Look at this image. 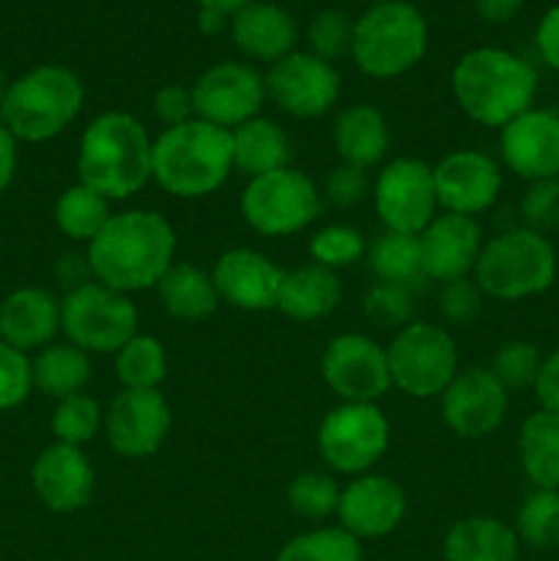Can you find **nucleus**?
Segmentation results:
<instances>
[{
    "label": "nucleus",
    "instance_id": "1",
    "mask_svg": "<svg viewBox=\"0 0 559 561\" xmlns=\"http://www.w3.org/2000/svg\"><path fill=\"white\" fill-rule=\"evenodd\" d=\"M175 247L179 239L164 214L126 208L113 211L96 239L85 247V263L91 279L132 296L157 288L175 263Z\"/></svg>",
    "mask_w": 559,
    "mask_h": 561
},
{
    "label": "nucleus",
    "instance_id": "2",
    "mask_svg": "<svg viewBox=\"0 0 559 561\" xmlns=\"http://www.w3.org/2000/svg\"><path fill=\"white\" fill-rule=\"evenodd\" d=\"M151 162L153 137L146 124L124 110H107L82 129L77 146V181L107 201H124L153 181Z\"/></svg>",
    "mask_w": 559,
    "mask_h": 561
},
{
    "label": "nucleus",
    "instance_id": "3",
    "mask_svg": "<svg viewBox=\"0 0 559 561\" xmlns=\"http://www.w3.org/2000/svg\"><path fill=\"white\" fill-rule=\"evenodd\" d=\"M540 77L518 53L504 47H475L455 64L449 88L464 115L488 129H502L535 107Z\"/></svg>",
    "mask_w": 559,
    "mask_h": 561
},
{
    "label": "nucleus",
    "instance_id": "4",
    "mask_svg": "<svg viewBox=\"0 0 559 561\" xmlns=\"http://www.w3.org/2000/svg\"><path fill=\"white\" fill-rule=\"evenodd\" d=\"M153 181L179 201L214 195L233 173L230 131L192 118L153 137Z\"/></svg>",
    "mask_w": 559,
    "mask_h": 561
},
{
    "label": "nucleus",
    "instance_id": "5",
    "mask_svg": "<svg viewBox=\"0 0 559 561\" xmlns=\"http://www.w3.org/2000/svg\"><path fill=\"white\" fill-rule=\"evenodd\" d=\"M85 104V85L60 64H38L9 82L0 121L20 142H47L64 135Z\"/></svg>",
    "mask_w": 559,
    "mask_h": 561
},
{
    "label": "nucleus",
    "instance_id": "6",
    "mask_svg": "<svg viewBox=\"0 0 559 561\" xmlns=\"http://www.w3.org/2000/svg\"><path fill=\"white\" fill-rule=\"evenodd\" d=\"M427 42L425 14L409 0H387L367 5L354 20L349 58L365 77L395 80L425 58Z\"/></svg>",
    "mask_w": 559,
    "mask_h": 561
},
{
    "label": "nucleus",
    "instance_id": "7",
    "mask_svg": "<svg viewBox=\"0 0 559 561\" xmlns=\"http://www.w3.org/2000/svg\"><path fill=\"white\" fill-rule=\"evenodd\" d=\"M559 257L551 239L515 225L482 244L475 266V283L491 299L521 301L540 296L557 283Z\"/></svg>",
    "mask_w": 559,
    "mask_h": 561
},
{
    "label": "nucleus",
    "instance_id": "8",
    "mask_svg": "<svg viewBox=\"0 0 559 561\" xmlns=\"http://www.w3.org/2000/svg\"><path fill=\"white\" fill-rule=\"evenodd\" d=\"M140 316L129 294L88 279L60 299V334L85 354H118L137 334Z\"/></svg>",
    "mask_w": 559,
    "mask_h": 561
},
{
    "label": "nucleus",
    "instance_id": "9",
    "mask_svg": "<svg viewBox=\"0 0 559 561\" xmlns=\"http://www.w3.org/2000/svg\"><path fill=\"white\" fill-rule=\"evenodd\" d=\"M239 208L255 233L283 239L301 233L321 217L323 192L305 170L283 168L247 179Z\"/></svg>",
    "mask_w": 559,
    "mask_h": 561
},
{
    "label": "nucleus",
    "instance_id": "10",
    "mask_svg": "<svg viewBox=\"0 0 559 561\" xmlns=\"http://www.w3.org/2000/svg\"><path fill=\"white\" fill-rule=\"evenodd\" d=\"M392 387L414 400L442 398L458 376V345L444 327L411 321L387 345Z\"/></svg>",
    "mask_w": 559,
    "mask_h": 561
},
{
    "label": "nucleus",
    "instance_id": "11",
    "mask_svg": "<svg viewBox=\"0 0 559 561\" xmlns=\"http://www.w3.org/2000/svg\"><path fill=\"white\" fill-rule=\"evenodd\" d=\"M392 427L376 403L340 400L316 433L318 455L334 474L362 477L387 455Z\"/></svg>",
    "mask_w": 559,
    "mask_h": 561
},
{
    "label": "nucleus",
    "instance_id": "12",
    "mask_svg": "<svg viewBox=\"0 0 559 561\" xmlns=\"http://www.w3.org/2000/svg\"><path fill=\"white\" fill-rule=\"evenodd\" d=\"M373 206L384 230L420 236L438 208L433 168L417 157H395L373 181Z\"/></svg>",
    "mask_w": 559,
    "mask_h": 561
},
{
    "label": "nucleus",
    "instance_id": "13",
    "mask_svg": "<svg viewBox=\"0 0 559 561\" xmlns=\"http://www.w3.org/2000/svg\"><path fill=\"white\" fill-rule=\"evenodd\" d=\"M266 99L280 110L299 121H312L327 115L338 104L343 80L334 64L318 58L310 49H294L283 60L272 64L263 75Z\"/></svg>",
    "mask_w": 559,
    "mask_h": 561
},
{
    "label": "nucleus",
    "instance_id": "14",
    "mask_svg": "<svg viewBox=\"0 0 559 561\" xmlns=\"http://www.w3.org/2000/svg\"><path fill=\"white\" fill-rule=\"evenodd\" d=\"M190 88L195 99V118L228 131L258 118L269 102L263 71L247 60H219L201 71Z\"/></svg>",
    "mask_w": 559,
    "mask_h": 561
},
{
    "label": "nucleus",
    "instance_id": "15",
    "mask_svg": "<svg viewBox=\"0 0 559 561\" xmlns=\"http://www.w3.org/2000/svg\"><path fill=\"white\" fill-rule=\"evenodd\" d=\"M321 376L340 400L376 403L392 389L387 345L362 332L338 334L323 348Z\"/></svg>",
    "mask_w": 559,
    "mask_h": 561
},
{
    "label": "nucleus",
    "instance_id": "16",
    "mask_svg": "<svg viewBox=\"0 0 559 561\" xmlns=\"http://www.w3.org/2000/svg\"><path fill=\"white\" fill-rule=\"evenodd\" d=\"M173 427V411L159 389H121L104 411L110 449L126 460L151 458Z\"/></svg>",
    "mask_w": 559,
    "mask_h": 561
},
{
    "label": "nucleus",
    "instance_id": "17",
    "mask_svg": "<svg viewBox=\"0 0 559 561\" xmlns=\"http://www.w3.org/2000/svg\"><path fill=\"white\" fill-rule=\"evenodd\" d=\"M438 400H442L444 425L466 442L497 433L510 409V392L488 367L458 370Z\"/></svg>",
    "mask_w": 559,
    "mask_h": 561
},
{
    "label": "nucleus",
    "instance_id": "18",
    "mask_svg": "<svg viewBox=\"0 0 559 561\" xmlns=\"http://www.w3.org/2000/svg\"><path fill=\"white\" fill-rule=\"evenodd\" d=\"M438 208L464 217H480L499 201L502 164L477 148H458L442 157L433 168Z\"/></svg>",
    "mask_w": 559,
    "mask_h": 561
},
{
    "label": "nucleus",
    "instance_id": "19",
    "mask_svg": "<svg viewBox=\"0 0 559 561\" xmlns=\"http://www.w3.org/2000/svg\"><path fill=\"white\" fill-rule=\"evenodd\" d=\"M499 157L521 181L559 179V110L529 107L499 129Z\"/></svg>",
    "mask_w": 559,
    "mask_h": 561
},
{
    "label": "nucleus",
    "instance_id": "20",
    "mask_svg": "<svg viewBox=\"0 0 559 561\" xmlns=\"http://www.w3.org/2000/svg\"><path fill=\"white\" fill-rule=\"evenodd\" d=\"M409 499L406 491L384 474H362L351 477L345 488H340L338 518L340 529L354 535L356 540H381L392 535L406 518Z\"/></svg>",
    "mask_w": 559,
    "mask_h": 561
},
{
    "label": "nucleus",
    "instance_id": "21",
    "mask_svg": "<svg viewBox=\"0 0 559 561\" xmlns=\"http://www.w3.org/2000/svg\"><path fill=\"white\" fill-rule=\"evenodd\" d=\"M31 488L49 513H80L91 504L96 471L85 449L53 442L33 460Z\"/></svg>",
    "mask_w": 559,
    "mask_h": 561
},
{
    "label": "nucleus",
    "instance_id": "22",
    "mask_svg": "<svg viewBox=\"0 0 559 561\" xmlns=\"http://www.w3.org/2000/svg\"><path fill=\"white\" fill-rule=\"evenodd\" d=\"M482 244H486V236L475 217L438 211L420 233L425 279H436L444 285L453 279L471 277Z\"/></svg>",
    "mask_w": 559,
    "mask_h": 561
},
{
    "label": "nucleus",
    "instance_id": "23",
    "mask_svg": "<svg viewBox=\"0 0 559 561\" xmlns=\"http://www.w3.org/2000/svg\"><path fill=\"white\" fill-rule=\"evenodd\" d=\"M212 277L225 305L244 312H266L277 305L283 268L252 247H233L217 257Z\"/></svg>",
    "mask_w": 559,
    "mask_h": 561
},
{
    "label": "nucleus",
    "instance_id": "24",
    "mask_svg": "<svg viewBox=\"0 0 559 561\" xmlns=\"http://www.w3.org/2000/svg\"><path fill=\"white\" fill-rule=\"evenodd\" d=\"M230 42L236 44L247 64H277L299 49V25L294 14L272 0H250L230 16Z\"/></svg>",
    "mask_w": 559,
    "mask_h": 561
},
{
    "label": "nucleus",
    "instance_id": "25",
    "mask_svg": "<svg viewBox=\"0 0 559 561\" xmlns=\"http://www.w3.org/2000/svg\"><path fill=\"white\" fill-rule=\"evenodd\" d=\"M60 334V299L47 288L25 285L0 301V340L33 356Z\"/></svg>",
    "mask_w": 559,
    "mask_h": 561
},
{
    "label": "nucleus",
    "instance_id": "26",
    "mask_svg": "<svg viewBox=\"0 0 559 561\" xmlns=\"http://www.w3.org/2000/svg\"><path fill=\"white\" fill-rule=\"evenodd\" d=\"M340 301H343V283L338 272L307 263V266L283 272L274 310L296 323H316L332 316Z\"/></svg>",
    "mask_w": 559,
    "mask_h": 561
},
{
    "label": "nucleus",
    "instance_id": "27",
    "mask_svg": "<svg viewBox=\"0 0 559 561\" xmlns=\"http://www.w3.org/2000/svg\"><path fill=\"white\" fill-rule=\"evenodd\" d=\"M332 142L340 162L370 170L384 162L389 151L387 115L376 104L356 102L338 113L332 126Z\"/></svg>",
    "mask_w": 559,
    "mask_h": 561
},
{
    "label": "nucleus",
    "instance_id": "28",
    "mask_svg": "<svg viewBox=\"0 0 559 561\" xmlns=\"http://www.w3.org/2000/svg\"><path fill=\"white\" fill-rule=\"evenodd\" d=\"M521 540L515 529L493 515H471L449 526L444 561H518Z\"/></svg>",
    "mask_w": 559,
    "mask_h": 561
},
{
    "label": "nucleus",
    "instance_id": "29",
    "mask_svg": "<svg viewBox=\"0 0 559 561\" xmlns=\"http://www.w3.org/2000/svg\"><path fill=\"white\" fill-rule=\"evenodd\" d=\"M233 146V173L239 170L247 179L290 168V140L283 126L272 118H250L230 131Z\"/></svg>",
    "mask_w": 559,
    "mask_h": 561
},
{
    "label": "nucleus",
    "instance_id": "30",
    "mask_svg": "<svg viewBox=\"0 0 559 561\" xmlns=\"http://www.w3.org/2000/svg\"><path fill=\"white\" fill-rule=\"evenodd\" d=\"M153 290L162 310L179 321H206L223 301L212 272L192 263H173Z\"/></svg>",
    "mask_w": 559,
    "mask_h": 561
},
{
    "label": "nucleus",
    "instance_id": "31",
    "mask_svg": "<svg viewBox=\"0 0 559 561\" xmlns=\"http://www.w3.org/2000/svg\"><path fill=\"white\" fill-rule=\"evenodd\" d=\"M33 392L49 400H64L69 394L85 392L91 381V354L77 348L69 340H55L31 356Z\"/></svg>",
    "mask_w": 559,
    "mask_h": 561
},
{
    "label": "nucleus",
    "instance_id": "32",
    "mask_svg": "<svg viewBox=\"0 0 559 561\" xmlns=\"http://www.w3.org/2000/svg\"><path fill=\"white\" fill-rule=\"evenodd\" d=\"M518 463L532 488L559 491V414L537 409L518 431Z\"/></svg>",
    "mask_w": 559,
    "mask_h": 561
},
{
    "label": "nucleus",
    "instance_id": "33",
    "mask_svg": "<svg viewBox=\"0 0 559 561\" xmlns=\"http://www.w3.org/2000/svg\"><path fill=\"white\" fill-rule=\"evenodd\" d=\"M104 195H99L96 190L85 184H71L60 192V197L55 201L53 219L55 228L66 236V239L77 241V244H91L99 236V230L107 225V219L113 217V208Z\"/></svg>",
    "mask_w": 559,
    "mask_h": 561
},
{
    "label": "nucleus",
    "instance_id": "34",
    "mask_svg": "<svg viewBox=\"0 0 559 561\" xmlns=\"http://www.w3.org/2000/svg\"><path fill=\"white\" fill-rule=\"evenodd\" d=\"M367 261H370V268L373 274H376L378 283L414 288V285H420L422 279H425L420 236L384 230V233L367 247Z\"/></svg>",
    "mask_w": 559,
    "mask_h": 561
},
{
    "label": "nucleus",
    "instance_id": "35",
    "mask_svg": "<svg viewBox=\"0 0 559 561\" xmlns=\"http://www.w3.org/2000/svg\"><path fill=\"white\" fill-rule=\"evenodd\" d=\"M115 378L121 389H159L168 378V351L162 340L137 332L115 354Z\"/></svg>",
    "mask_w": 559,
    "mask_h": 561
},
{
    "label": "nucleus",
    "instance_id": "36",
    "mask_svg": "<svg viewBox=\"0 0 559 561\" xmlns=\"http://www.w3.org/2000/svg\"><path fill=\"white\" fill-rule=\"evenodd\" d=\"M513 529L521 542L537 551L559 548V491L532 488L515 513Z\"/></svg>",
    "mask_w": 559,
    "mask_h": 561
},
{
    "label": "nucleus",
    "instance_id": "37",
    "mask_svg": "<svg viewBox=\"0 0 559 561\" xmlns=\"http://www.w3.org/2000/svg\"><path fill=\"white\" fill-rule=\"evenodd\" d=\"M102 427V405L88 392H77L58 400L53 409V416H49V431H53L55 442L69 444V447H85V444H91L99 436Z\"/></svg>",
    "mask_w": 559,
    "mask_h": 561
},
{
    "label": "nucleus",
    "instance_id": "38",
    "mask_svg": "<svg viewBox=\"0 0 559 561\" xmlns=\"http://www.w3.org/2000/svg\"><path fill=\"white\" fill-rule=\"evenodd\" d=\"M277 561H362V542L340 526H323L285 542Z\"/></svg>",
    "mask_w": 559,
    "mask_h": 561
},
{
    "label": "nucleus",
    "instance_id": "39",
    "mask_svg": "<svg viewBox=\"0 0 559 561\" xmlns=\"http://www.w3.org/2000/svg\"><path fill=\"white\" fill-rule=\"evenodd\" d=\"M340 485L327 471H305L288 485V507L299 518L327 520L338 513Z\"/></svg>",
    "mask_w": 559,
    "mask_h": 561
},
{
    "label": "nucleus",
    "instance_id": "40",
    "mask_svg": "<svg viewBox=\"0 0 559 561\" xmlns=\"http://www.w3.org/2000/svg\"><path fill=\"white\" fill-rule=\"evenodd\" d=\"M546 356L540 354L535 343L529 340H507L502 348L493 354L488 370L499 378L507 392H521V389H535L537 376Z\"/></svg>",
    "mask_w": 559,
    "mask_h": 561
},
{
    "label": "nucleus",
    "instance_id": "41",
    "mask_svg": "<svg viewBox=\"0 0 559 561\" xmlns=\"http://www.w3.org/2000/svg\"><path fill=\"white\" fill-rule=\"evenodd\" d=\"M365 236L356 228H351V225H323L310 239L312 263L332 268V272L354 266L356 261L365 257Z\"/></svg>",
    "mask_w": 559,
    "mask_h": 561
},
{
    "label": "nucleus",
    "instance_id": "42",
    "mask_svg": "<svg viewBox=\"0 0 559 561\" xmlns=\"http://www.w3.org/2000/svg\"><path fill=\"white\" fill-rule=\"evenodd\" d=\"M307 49L318 58L334 60L351 55V38H354V20L340 9H321L307 22Z\"/></svg>",
    "mask_w": 559,
    "mask_h": 561
},
{
    "label": "nucleus",
    "instance_id": "43",
    "mask_svg": "<svg viewBox=\"0 0 559 561\" xmlns=\"http://www.w3.org/2000/svg\"><path fill=\"white\" fill-rule=\"evenodd\" d=\"M362 312L370 323L381 329H403L414 316V294L411 288L392 283H376L362 299Z\"/></svg>",
    "mask_w": 559,
    "mask_h": 561
},
{
    "label": "nucleus",
    "instance_id": "44",
    "mask_svg": "<svg viewBox=\"0 0 559 561\" xmlns=\"http://www.w3.org/2000/svg\"><path fill=\"white\" fill-rule=\"evenodd\" d=\"M33 392V370L31 356L11 348L0 340V414L14 411L31 398Z\"/></svg>",
    "mask_w": 559,
    "mask_h": 561
},
{
    "label": "nucleus",
    "instance_id": "45",
    "mask_svg": "<svg viewBox=\"0 0 559 561\" xmlns=\"http://www.w3.org/2000/svg\"><path fill=\"white\" fill-rule=\"evenodd\" d=\"M521 219L524 228L537 233H551L559 230V179L532 181L521 195Z\"/></svg>",
    "mask_w": 559,
    "mask_h": 561
},
{
    "label": "nucleus",
    "instance_id": "46",
    "mask_svg": "<svg viewBox=\"0 0 559 561\" xmlns=\"http://www.w3.org/2000/svg\"><path fill=\"white\" fill-rule=\"evenodd\" d=\"M482 299H486V294L475 283V277L453 279L438 290V310H442L444 321L453 323V327H469L480 318Z\"/></svg>",
    "mask_w": 559,
    "mask_h": 561
},
{
    "label": "nucleus",
    "instance_id": "47",
    "mask_svg": "<svg viewBox=\"0 0 559 561\" xmlns=\"http://www.w3.org/2000/svg\"><path fill=\"white\" fill-rule=\"evenodd\" d=\"M370 190L373 184L370 179H367V170L340 162L338 168L327 175L321 192H323V201H329L332 206L351 208L356 206V203L365 201V197L370 195Z\"/></svg>",
    "mask_w": 559,
    "mask_h": 561
},
{
    "label": "nucleus",
    "instance_id": "48",
    "mask_svg": "<svg viewBox=\"0 0 559 561\" xmlns=\"http://www.w3.org/2000/svg\"><path fill=\"white\" fill-rule=\"evenodd\" d=\"M153 115H157L159 124L164 129H173V126L186 124V121L195 118V99H192V88L181 85V82H168V85L159 88L153 93Z\"/></svg>",
    "mask_w": 559,
    "mask_h": 561
},
{
    "label": "nucleus",
    "instance_id": "49",
    "mask_svg": "<svg viewBox=\"0 0 559 561\" xmlns=\"http://www.w3.org/2000/svg\"><path fill=\"white\" fill-rule=\"evenodd\" d=\"M535 49L537 58L559 75V3L546 9V14L537 20L535 27Z\"/></svg>",
    "mask_w": 559,
    "mask_h": 561
},
{
    "label": "nucleus",
    "instance_id": "50",
    "mask_svg": "<svg viewBox=\"0 0 559 561\" xmlns=\"http://www.w3.org/2000/svg\"><path fill=\"white\" fill-rule=\"evenodd\" d=\"M532 392H535L540 409L557 411L559 414V348H554L551 354L543 359L540 376H537V383Z\"/></svg>",
    "mask_w": 559,
    "mask_h": 561
},
{
    "label": "nucleus",
    "instance_id": "51",
    "mask_svg": "<svg viewBox=\"0 0 559 561\" xmlns=\"http://www.w3.org/2000/svg\"><path fill=\"white\" fill-rule=\"evenodd\" d=\"M16 168H20V140L0 121V195H5L14 184Z\"/></svg>",
    "mask_w": 559,
    "mask_h": 561
},
{
    "label": "nucleus",
    "instance_id": "52",
    "mask_svg": "<svg viewBox=\"0 0 559 561\" xmlns=\"http://www.w3.org/2000/svg\"><path fill=\"white\" fill-rule=\"evenodd\" d=\"M526 0H475V11L488 25H507L524 11Z\"/></svg>",
    "mask_w": 559,
    "mask_h": 561
},
{
    "label": "nucleus",
    "instance_id": "53",
    "mask_svg": "<svg viewBox=\"0 0 559 561\" xmlns=\"http://www.w3.org/2000/svg\"><path fill=\"white\" fill-rule=\"evenodd\" d=\"M197 31L203 36H219V33L230 31V16L214 9H197Z\"/></svg>",
    "mask_w": 559,
    "mask_h": 561
},
{
    "label": "nucleus",
    "instance_id": "54",
    "mask_svg": "<svg viewBox=\"0 0 559 561\" xmlns=\"http://www.w3.org/2000/svg\"><path fill=\"white\" fill-rule=\"evenodd\" d=\"M197 9H214V11H223V14L233 16L236 11L244 9L250 0H195Z\"/></svg>",
    "mask_w": 559,
    "mask_h": 561
},
{
    "label": "nucleus",
    "instance_id": "55",
    "mask_svg": "<svg viewBox=\"0 0 559 561\" xmlns=\"http://www.w3.org/2000/svg\"><path fill=\"white\" fill-rule=\"evenodd\" d=\"M9 75H5V69L3 66H0V102H3V96H5V88H9Z\"/></svg>",
    "mask_w": 559,
    "mask_h": 561
},
{
    "label": "nucleus",
    "instance_id": "56",
    "mask_svg": "<svg viewBox=\"0 0 559 561\" xmlns=\"http://www.w3.org/2000/svg\"><path fill=\"white\" fill-rule=\"evenodd\" d=\"M367 5H376V3H387V0H365Z\"/></svg>",
    "mask_w": 559,
    "mask_h": 561
}]
</instances>
